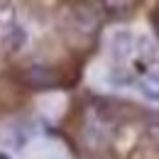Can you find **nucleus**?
Here are the masks:
<instances>
[{
	"label": "nucleus",
	"instance_id": "obj_1",
	"mask_svg": "<svg viewBox=\"0 0 159 159\" xmlns=\"http://www.w3.org/2000/svg\"><path fill=\"white\" fill-rule=\"evenodd\" d=\"M20 81L22 86H27L32 91H52V88L64 86L61 71H57L54 66H47V64H32V66L22 69Z\"/></svg>",
	"mask_w": 159,
	"mask_h": 159
},
{
	"label": "nucleus",
	"instance_id": "obj_2",
	"mask_svg": "<svg viewBox=\"0 0 159 159\" xmlns=\"http://www.w3.org/2000/svg\"><path fill=\"white\" fill-rule=\"evenodd\" d=\"M25 44H27V30L22 27L20 22L12 20V22H7V25L0 27V47H2V52L15 54V52H20Z\"/></svg>",
	"mask_w": 159,
	"mask_h": 159
},
{
	"label": "nucleus",
	"instance_id": "obj_3",
	"mask_svg": "<svg viewBox=\"0 0 159 159\" xmlns=\"http://www.w3.org/2000/svg\"><path fill=\"white\" fill-rule=\"evenodd\" d=\"M137 86L147 100L159 103V61H152V64L144 66V71L137 79Z\"/></svg>",
	"mask_w": 159,
	"mask_h": 159
},
{
	"label": "nucleus",
	"instance_id": "obj_4",
	"mask_svg": "<svg viewBox=\"0 0 159 159\" xmlns=\"http://www.w3.org/2000/svg\"><path fill=\"white\" fill-rule=\"evenodd\" d=\"M135 49H137V39H135L130 32H118V34L113 37V57L118 61L127 59Z\"/></svg>",
	"mask_w": 159,
	"mask_h": 159
},
{
	"label": "nucleus",
	"instance_id": "obj_5",
	"mask_svg": "<svg viewBox=\"0 0 159 159\" xmlns=\"http://www.w3.org/2000/svg\"><path fill=\"white\" fill-rule=\"evenodd\" d=\"M144 135H147V139H149L152 144H157V147H159V113L149 115L147 127H144Z\"/></svg>",
	"mask_w": 159,
	"mask_h": 159
}]
</instances>
